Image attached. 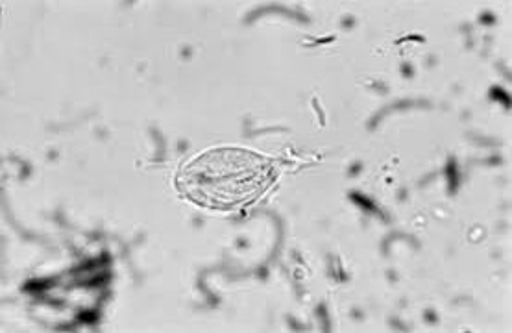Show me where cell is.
I'll return each mask as SVG.
<instances>
[{"label":"cell","mask_w":512,"mask_h":333,"mask_svg":"<svg viewBox=\"0 0 512 333\" xmlns=\"http://www.w3.org/2000/svg\"><path fill=\"white\" fill-rule=\"evenodd\" d=\"M278 176L276 161L246 148H211L176 174L183 197L208 210L230 211L261 197Z\"/></svg>","instance_id":"cell-1"}]
</instances>
